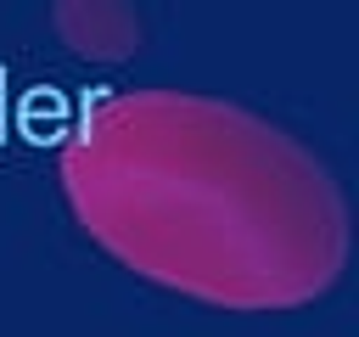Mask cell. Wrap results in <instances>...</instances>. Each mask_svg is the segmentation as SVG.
I'll return each instance as SVG.
<instances>
[{"label": "cell", "mask_w": 359, "mask_h": 337, "mask_svg": "<svg viewBox=\"0 0 359 337\" xmlns=\"http://www.w3.org/2000/svg\"><path fill=\"white\" fill-rule=\"evenodd\" d=\"M62 191L123 270L236 315L303 309L348 264V208L286 129L191 90L101 101Z\"/></svg>", "instance_id": "1"}, {"label": "cell", "mask_w": 359, "mask_h": 337, "mask_svg": "<svg viewBox=\"0 0 359 337\" xmlns=\"http://www.w3.org/2000/svg\"><path fill=\"white\" fill-rule=\"evenodd\" d=\"M50 28L62 34L67 51H79L90 62H123L140 45V22L118 0H67L50 11Z\"/></svg>", "instance_id": "2"}]
</instances>
